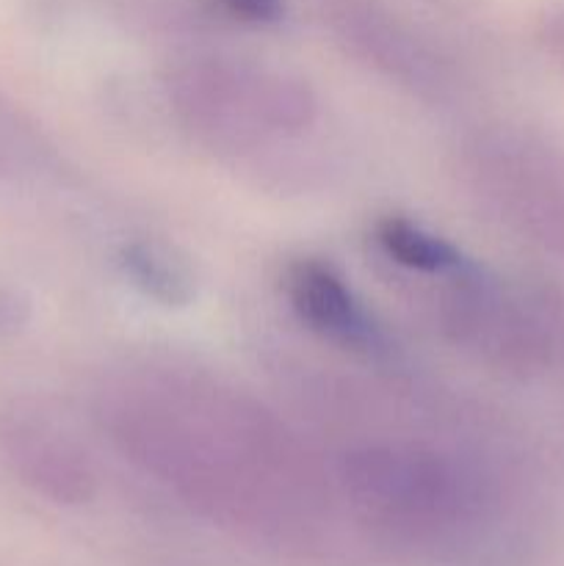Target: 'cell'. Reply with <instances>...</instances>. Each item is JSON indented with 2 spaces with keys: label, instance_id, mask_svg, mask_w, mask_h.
Returning <instances> with one entry per match:
<instances>
[{
  "label": "cell",
  "instance_id": "cell-1",
  "mask_svg": "<svg viewBox=\"0 0 564 566\" xmlns=\"http://www.w3.org/2000/svg\"><path fill=\"white\" fill-rule=\"evenodd\" d=\"M288 296L299 318L318 335L343 343L352 348H376L382 335L359 302L352 287L324 263L302 260L288 274Z\"/></svg>",
  "mask_w": 564,
  "mask_h": 566
},
{
  "label": "cell",
  "instance_id": "cell-2",
  "mask_svg": "<svg viewBox=\"0 0 564 566\" xmlns=\"http://www.w3.org/2000/svg\"><path fill=\"white\" fill-rule=\"evenodd\" d=\"M0 446L22 481L44 495L70 497L86 486V473L64 434L31 412H11L0 429Z\"/></svg>",
  "mask_w": 564,
  "mask_h": 566
},
{
  "label": "cell",
  "instance_id": "cell-3",
  "mask_svg": "<svg viewBox=\"0 0 564 566\" xmlns=\"http://www.w3.org/2000/svg\"><path fill=\"white\" fill-rule=\"evenodd\" d=\"M376 241L398 265H407L412 271L431 274V271H446L459 265V254L451 243L431 235L429 230L412 224V221L385 219L376 227Z\"/></svg>",
  "mask_w": 564,
  "mask_h": 566
},
{
  "label": "cell",
  "instance_id": "cell-4",
  "mask_svg": "<svg viewBox=\"0 0 564 566\" xmlns=\"http://www.w3.org/2000/svg\"><path fill=\"white\" fill-rule=\"evenodd\" d=\"M127 276L142 287L147 296L164 304H182L191 298V276L180 260L171 258L166 249L136 243L122 254Z\"/></svg>",
  "mask_w": 564,
  "mask_h": 566
},
{
  "label": "cell",
  "instance_id": "cell-5",
  "mask_svg": "<svg viewBox=\"0 0 564 566\" xmlns=\"http://www.w3.org/2000/svg\"><path fill=\"white\" fill-rule=\"evenodd\" d=\"M224 3L249 22H276L285 11L282 0H224Z\"/></svg>",
  "mask_w": 564,
  "mask_h": 566
}]
</instances>
